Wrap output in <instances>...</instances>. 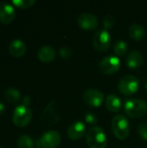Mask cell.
<instances>
[{"instance_id": "cell-26", "label": "cell", "mask_w": 147, "mask_h": 148, "mask_svg": "<svg viewBox=\"0 0 147 148\" xmlns=\"http://www.w3.org/2000/svg\"><path fill=\"white\" fill-rule=\"evenodd\" d=\"M86 121L91 124H95L97 122V117L94 114H88L86 115Z\"/></svg>"}, {"instance_id": "cell-18", "label": "cell", "mask_w": 147, "mask_h": 148, "mask_svg": "<svg viewBox=\"0 0 147 148\" xmlns=\"http://www.w3.org/2000/svg\"><path fill=\"white\" fill-rule=\"evenodd\" d=\"M128 34L131 38H133L135 41H139L142 38H144L146 35V29L145 28L139 24V23H133L128 29Z\"/></svg>"}, {"instance_id": "cell-27", "label": "cell", "mask_w": 147, "mask_h": 148, "mask_svg": "<svg viewBox=\"0 0 147 148\" xmlns=\"http://www.w3.org/2000/svg\"><path fill=\"white\" fill-rule=\"evenodd\" d=\"M31 102V99L29 96H25L23 100V106H26V107H29V105L30 104Z\"/></svg>"}, {"instance_id": "cell-3", "label": "cell", "mask_w": 147, "mask_h": 148, "mask_svg": "<svg viewBox=\"0 0 147 148\" xmlns=\"http://www.w3.org/2000/svg\"><path fill=\"white\" fill-rule=\"evenodd\" d=\"M112 128L114 135L119 140H126L130 134L128 120L123 114H117L112 120Z\"/></svg>"}, {"instance_id": "cell-31", "label": "cell", "mask_w": 147, "mask_h": 148, "mask_svg": "<svg viewBox=\"0 0 147 148\" xmlns=\"http://www.w3.org/2000/svg\"><path fill=\"white\" fill-rule=\"evenodd\" d=\"M122 148H126V147H122Z\"/></svg>"}, {"instance_id": "cell-7", "label": "cell", "mask_w": 147, "mask_h": 148, "mask_svg": "<svg viewBox=\"0 0 147 148\" xmlns=\"http://www.w3.org/2000/svg\"><path fill=\"white\" fill-rule=\"evenodd\" d=\"M111 41L112 38L110 33L105 29L97 30L93 36V44L94 48L101 52H105L109 49Z\"/></svg>"}, {"instance_id": "cell-9", "label": "cell", "mask_w": 147, "mask_h": 148, "mask_svg": "<svg viewBox=\"0 0 147 148\" xmlns=\"http://www.w3.org/2000/svg\"><path fill=\"white\" fill-rule=\"evenodd\" d=\"M98 17L93 13L82 12L77 16V23L83 29H94L98 26Z\"/></svg>"}, {"instance_id": "cell-23", "label": "cell", "mask_w": 147, "mask_h": 148, "mask_svg": "<svg viewBox=\"0 0 147 148\" xmlns=\"http://www.w3.org/2000/svg\"><path fill=\"white\" fill-rule=\"evenodd\" d=\"M115 22H116V18L113 14L107 15L103 19V26H104L105 29H111L114 25Z\"/></svg>"}, {"instance_id": "cell-10", "label": "cell", "mask_w": 147, "mask_h": 148, "mask_svg": "<svg viewBox=\"0 0 147 148\" xmlns=\"http://www.w3.org/2000/svg\"><path fill=\"white\" fill-rule=\"evenodd\" d=\"M84 101L91 107H100L104 101V95L98 89L89 88L83 95Z\"/></svg>"}, {"instance_id": "cell-15", "label": "cell", "mask_w": 147, "mask_h": 148, "mask_svg": "<svg viewBox=\"0 0 147 148\" xmlns=\"http://www.w3.org/2000/svg\"><path fill=\"white\" fill-rule=\"evenodd\" d=\"M10 54L14 57H21L26 52V45L25 43L19 39H16L10 43L9 46Z\"/></svg>"}, {"instance_id": "cell-5", "label": "cell", "mask_w": 147, "mask_h": 148, "mask_svg": "<svg viewBox=\"0 0 147 148\" xmlns=\"http://www.w3.org/2000/svg\"><path fill=\"white\" fill-rule=\"evenodd\" d=\"M32 119V111L29 107L21 105L18 106L13 114L12 121L16 127H23L27 126Z\"/></svg>"}, {"instance_id": "cell-16", "label": "cell", "mask_w": 147, "mask_h": 148, "mask_svg": "<svg viewBox=\"0 0 147 148\" xmlns=\"http://www.w3.org/2000/svg\"><path fill=\"white\" fill-rule=\"evenodd\" d=\"M143 62V56L138 49H134L129 53L126 57V64L131 69H137L141 66Z\"/></svg>"}, {"instance_id": "cell-30", "label": "cell", "mask_w": 147, "mask_h": 148, "mask_svg": "<svg viewBox=\"0 0 147 148\" xmlns=\"http://www.w3.org/2000/svg\"><path fill=\"white\" fill-rule=\"evenodd\" d=\"M0 148H3V147H0Z\"/></svg>"}, {"instance_id": "cell-29", "label": "cell", "mask_w": 147, "mask_h": 148, "mask_svg": "<svg viewBox=\"0 0 147 148\" xmlns=\"http://www.w3.org/2000/svg\"><path fill=\"white\" fill-rule=\"evenodd\" d=\"M145 87H146V90H147V82H146V85H145Z\"/></svg>"}, {"instance_id": "cell-2", "label": "cell", "mask_w": 147, "mask_h": 148, "mask_svg": "<svg viewBox=\"0 0 147 148\" xmlns=\"http://www.w3.org/2000/svg\"><path fill=\"white\" fill-rule=\"evenodd\" d=\"M86 138L90 148H106L107 145V139L104 130L97 126L88 130Z\"/></svg>"}, {"instance_id": "cell-21", "label": "cell", "mask_w": 147, "mask_h": 148, "mask_svg": "<svg viewBox=\"0 0 147 148\" xmlns=\"http://www.w3.org/2000/svg\"><path fill=\"white\" fill-rule=\"evenodd\" d=\"M113 51L116 56H123L126 55L127 51V44L125 41L123 40H118L115 42L113 45Z\"/></svg>"}, {"instance_id": "cell-4", "label": "cell", "mask_w": 147, "mask_h": 148, "mask_svg": "<svg viewBox=\"0 0 147 148\" xmlns=\"http://www.w3.org/2000/svg\"><path fill=\"white\" fill-rule=\"evenodd\" d=\"M118 88L123 95H132L139 90V81L136 76L133 75H127L120 80Z\"/></svg>"}, {"instance_id": "cell-11", "label": "cell", "mask_w": 147, "mask_h": 148, "mask_svg": "<svg viewBox=\"0 0 147 148\" xmlns=\"http://www.w3.org/2000/svg\"><path fill=\"white\" fill-rule=\"evenodd\" d=\"M59 113L57 111V106L56 102L55 101H50L46 108L44 109V112L42 115V121L47 124H55L59 120Z\"/></svg>"}, {"instance_id": "cell-6", "label": "cell", "mask_w": 147, "mask_h": 148, "mask_svg": "<svg viewBox=\"0 0 147 148\" xmlns=\"http://www.w3.org/2000/svg\"><path fill=\"white\" fill-rule=\"evenodd\" d=\"M98 68L105 75L114 74L120 69V60L117 56H107L100 61Z\"/></svg>"}, {"instance_id": "cell-24", "label": "cell", "mask_w": 147, "mask_h": 148, "mask_svg": "<svg viewBox=\"0 0 147 148\" xmlns=\"http://www.w3.org/2000/svg\"><path fill=\"white\" fill-rule=\"evenodd\" d=\"M59 54L61 56L62 58L63 59H69L72 55H73V51L72 49L68 46H63L59 50Z\"/></svg>"}, {"instance_id": "cell-13", "label": "cell", "mask_w": 147, "mask_h": 148, "mask_svg": "<svg viewBox=\"0 0 147 148\" xmlns=\"http://www.w3.org/2000/svg\"><path fill=\"white\" fill-rule=\"evenodd\" d=\"M86 133V127L81 121H75L72 123L67 131V134L72 140H80Z\"/></svg>"}, {"instance_id": "cell-25", "label": "cell", "mask_w": 147, "mask_h": 148, "mask_svg": "<svg viewBox=\"0 0 147 148\" xmlns=\"http://www.w3.org/2000/svg\"><path fill=\"white\" fill-rule=\"evenodd\" d=\"M139 134L143 140H147V122H143L139 126Z\"/></svg>"}, {"instance_id": "cell-22", "label": "cell", "mask_w": 147, "mask_h": 148, "mask_svg": "<svg viewBox=\"0 0 147 148\" xmlns=\"http://www.w3.org/2000/svg\"><path fill=\"white\" fill-rule=\"evenodd\" d=\"M36 3L35 0H15L12 2L14 5L19 7L21 9H27L31 7Z\"/></svg>"}, {"instance_id": "cell-1", "label": "cell", "mask_w": 147, "mask_h": 148, "mask_svg": "<svg viewBox=\"0 0 147 148\" xmlns=\"http://www.w3.org/2000/svg\"><path fill=\"white\" fill-rule=\"evenodd\" d=\"M125 113L131 118L138 119L143 117L147 113V103L142 99H129L125 103Z\"/></svg>"}, {"instance_id": "cell-14", "label": "cell", "mask_w": 147, "mask_h": 148, "mask_svg": "<svg viewBox=\"0 0 147 148\" xmlns=\"http://www.w3.org/2000/svg\"><path fill=\"white\" fill-rule=\"evenodd\" d=\"M55 50L53 47L45 45L39 49L37 52V56L39 60L42 62H50L55 58Z\"/></svg>"}, {"instance_id": "cell-17", "label": "cell", "mask_w": 147, "mask_h": 148, "mask_svg": "<svg viewBox=\"0 0 147 148\" xmlns=\"http://www.w3.org/2000/svg\"><path fill=\"white\" fill-rule=\"evenodd\" d=\"M105 104H106L107 108L109 111L113 112V113L119 112L121 109V105H122L120 99L116 95H113V94L108 95L106 97Z\"/></svg>"}, {"instance_id": "cell-28", "label": "cell", "mask_w": 147, "mask_h": 148, "mask_svg": "<svg viewBox=\"0 0 147 148\" xmlns=\"http://www.w3.org/2000/svg\"><path fill=\"white\" fill-rule=\"evenodd\" d=\"M4 112H5V107L2 102H0V114H3Z\"/></svg>"}, {"instance_id": "cell-20", "label": "cell", "mask_w": 147, "mask_h": 148, "mask_svg": "<svg viewBox=\"0 0 147 148\" xmlns=\"http://www.w3.org/2000/svg\"><path fill=\"white\" fill-rule=\"evenodd\" d=\"M17 147L19 148H34L35 142L29 135H22L17 140Z\"/></svg>"}, {"instance_id": "cell-19", "label": "cell", "mask_w": 147, "mask_h": 148, "mask_svg": "<svg viewBox=\"0 0 147 148\" xmlns=\"http://www.w3.org/2000/svg\"><path fill=\"white\" fill-rule=\"evenodd\" d=\"M21 95L20 92L14 88H10L8 89L5 90L4 92V99L11 104H16L18 102V101L20 100Z\"/></svg>"}, {"instance_id": "cell-8", "label": "cell", "mask_w": 147, "mask_h": 148, "mask_svg": "<svg viewBox=\"0 0 147 148\" xmlns=\"http://www.w3.org/2000/svg\"><path fill=\"white\" fill-rule=\"evenodd\" d=\"M61 141V134L55 130L47 131L40 138V144L42 148H57Z\"/></svg>"}, {"instance_id": "cell-12", "label": "cell", "mask_w": 147, "mask_h": 148, "mask_svg": "<svg viewBox=\"0 0 147 148\" xmlns=\"http://www.w3.org/2000/svg\"><path fill=\"white\" fill-rule=\"evenodd\" d=\"M16 16V11L12 5L3 2L0 4V23L3 24L10 23Z\"/></svg>"}]
</instances>
